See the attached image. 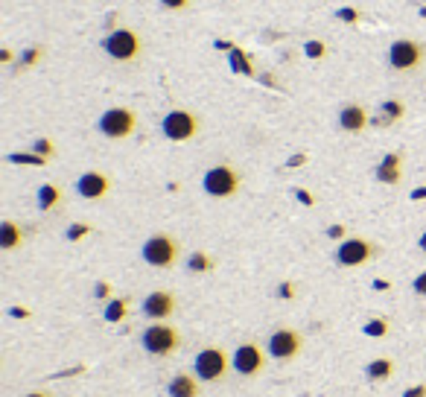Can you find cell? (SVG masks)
<instances>
[{"mask_svg":"<svg viewBox=\"0 0 426 397\" xmlns=\"http://www.w3.org/2000/svg\"><path fill=\"white\" fill-rule=\"evenodd\" d=\"M231 357H228L225 348H204L196 354L193 359V374L202 383H225L228 374H231Z\"/></svg>","mask_w":426,"mask_h":397,"instance_id":"cell-1","label":"cell"},{"mask_svg":"<svg viewBox=\"0 0 426 397\" xmlns=\"http://www.w3.org/2000/svg\"><path fill=\"white\" fill-rule=\"evenodd\" d=\"M181 246L172 234H152L144 246H140V257L152 269H172L178 263Z\"/></svg>","mask_w":426,"mask_h":397,"instance_id":"cell-2","label":"cell"},{"mask_svg":"<svg viewBox=\"0 0 426 397\" xmlns=\"http://www.w3.org/2000/svg\"><path fill=\"white\" fill-rule=\"evenodd\" d=\"M140 345L152 357H172L181 348V333L167 322H155L140 333Z\"/></svg>","mask_w":426,"mask_h":397,"instance_id":"cell-3","label":"cell"},{"mask_svg":"<svg viewBox=\"0 0 426 397\" xmlns=\"http://www.w3.org/2000/svg\"><path fill=\"white\" fill-rule=\"evenodd\" d=\"M202 120L196 112H187V108H172V112L163 114L161 120V135L172 140V143H187L199 135Z\"/></svg>","mask_w":426,"mask_h":397,"instance_id":"cell-4","label":"cell"},{"mask_svg":"<svg viewBox=\"0 0 426 397\" xmlns=\"http://www.w3.org/2000/svg\"><path fill=\"white\" fill-rule=\"evenodd\" d=\"M202 187H204V193L213 198H231L239 193V187H243V175H239V170L231 167V164H216V167L204 172Z\"/></svg>","mask_w":426,"mask_h":397,"instance_id":"cell-5","label":"cell"},{"mask_svg":"<svg viewBox=\"0 0 426 397\" xmlns=\"http://www.w3.org/2000/svg\"><path fill=\"white\" fill-rule=\"evenodd\" d=\"M103 50L117 62H135V59H140V53H144V38L129 27H117L105 36Z\"/></svg>","mask_w":426,"mask_h":397,"instance_id":"cell-6","label":"cell"},{"mask_svg":"<svg viewBox=\"0 0 426 397\" xmlns=\"http://www.w3.org/2000/svg\"><path fill=\"white\" fill-rule=\"evenodd\" d=\"M96 126H100V131L108 140H126L135 135L137 114L129 105H114V108H108V112H103V117L96 120Z\"/></svg>","mask_w":426,"mask_h":397,"instance_id":"cell-7","label":"cell"},{"mask_svg":"<svg viewBox=\"0 0 426 397\" xmlns=\"http://www.w3.org/2000/svg\"><path fill=\"white\" fill-rule=\"evenodd\" d=\"M426 62V44L414 38H397L388 47V64L397 73H412Z\"/></svg>","mask_w":426,"mask_h":397,"instance_id":"cell-8","label":"cell"},{"mask_svg":"<svg viewBox=\"0 0 426 397\" xmlns=\"http://www.w3.org/2000/svg\"><path fill=\"white\" fill-rule=\"evenodd\" d=\"M380 255V246H374L371 240L365 237H347L338 242L336 248V263L345 269H356V266H365L368 260H374Z\"/></svg>","mask_w":426,"mask_h":397,"instance_id":"cell-9","label":"cell"},{"mask_svg":"<svg viewBox=\"0 0 426 397\" xmlns=\"http://www.w3.org/2000/svg\"><path fill=\"white\" fill-rule=\"evenodd\" d=\"M231 366L239 377H257L263 374L266 368V350L260 348V342H239L234 348V357H231Z\"/></svg>","mask_w":426,"mask_h":397,"instance_id":"cell-10","label":"cell"},{"mask_svg":"<svg viewBox=\"0 0 426 397\" xmlns=\"http://www.w3.org/2000/svg\"><path fill=\"white\" fill-rule=\"evenodd\" d=\"M266 350H269L271 359H278V362H292V359L304 350V336H301L295 327H278L275 333L269 336Z\"/></svg>","mask_w":426,"mask_h":397,"instance_id":"cell-11","label":"cell"},{"mask_svg":"<svg viewBox=\"0 0 426 397\" xmlns=\"http://www.w3.org/2000/svg\"><path fill=\"white\" fill-rule=\"evenodd\" d=\"M140 313L152 322H167V318L176 313V295L167 292V290H155L144 298V304H140Z\"/></svg>","mask_w":426,"mask_h":397,"instance_id":"cell-12","label":"cell"},{"mask_svg":"<svg viewBox=\"0 0 426 397\" xmlns=\"http://www.w3.org/2000/svg\"><path fill=\"white\" fill-rule=\"evenodd\" d=\"M108 190H111V179L100 170H88L76 179V193L88 198V202H100V198L108 196Z\"/></svg>","mask_w":426,"mask_h":397,"instance_id":"cell-13","label":"cell"},{"mask_svg":"<svg viewBox=\"0 0 426 397\" xmlns=\"http://www.w3.org/2000/svg\"><path fill=\"white\" fill-rule=\"evenodd\" d=\"M374 179L380 184H400L403 181V155L400 152H388V155H382V161L374 170Z\"/></svg>","mask_w":426,"mask_h":397,"instance_id":"cell-14","label":"cell"},{"mask_svg":"<svg viewBox=\"0 0 426 397\" xmlns=\"http://www.w3.org/2000/svg\"><path fill=\"white\" fill-rule=\"evenodd\" d=\"M368 123H371V117H368V112L359 103H347L342 112H338V129H342V131L359 135V131H362Z\"/></svg>","mask_w":426,"mask_h":397,"instance_id":"cell-15","label":"cell"},{"mask_svg":"<svg viewBox=\"0 0 426 397\" xmlns=\"http://www.w3.org/2000/svg\"><path fill=\"white\" fill-rule=\"evenodd\" d=\"M202 380L196 374H187V371H178L176 377L167 383V392L170 397H202Z\"/></svg>","mask_w":426,"mask_h":397,"instance_id":"cell-16","label":"cell"},{"mask_svg":"<svg viewBox=\"0 0 426 397\" xmlns=\"http://www.w3.org/2000/svg\"><path fill=\"white\" fill-rule=\"evenodd\" d=\"M62 205H64V190H62L59 184L47 181V184H41V187H38V207H41L44 214L59 211Z\"/></svg>","mask_w":426,"mask_h":397,"instance_id":"cell-17","label":"cell"},{"mask_svg":"<svg viewBox=\"0 0 426 397\" xmlns=\"http://www.w3.org/2000/svg\"><path fill=\"white\" fill-rule=\"evenodd\" d=\"M21 242H24V228L12 222V219H3V222H0V248L15 251Z\"/></svg>","mask_w":426,"mask_h":397,"instance_id":"cell-18","label":"cell"},{"mask_svg":"<svg viewBox=\"0 0 426 397\" xmlns=\"http://www.w3.org/2000/svg\"><path fill=\"white\" fill-rule=\"evenodd\" d=\"M406 114V105L400 103V99H386V103L380 105V117L374 120L377 126H388V123H397Z\"/></svg>","mask_w":426,"mask_h":397,"instance_id":"cell-19","label":"cell"},{"mask_svg":"<svg viewBox=\"0 0 426 397\" xmlns=\"http://www.w3.org/2000/svg\"><path fill=\"white\" fill-rule=\"evenodd\" d=\"M391 371H395V362H391L388 357H380V359H374V362H368V368H365V374H368V380H371V383L388 380V377H391Z\"/></svg>","mask_w":426,"mask_h":397,"instance_id":"cell-20","label":"cell"},{"mask_svg":"<svg viewBox=\"0 0 426 397\" xmlns=\"http://www.w3.org/2000/svg\"><path fill=\"white\" fill-rule=\"evenodd\" d=\"M105 322H111V324H117V322H123V318L129 316V298H111V301L105 304Z\"/></svg>","mask_w":426,"mask_h":397,"instance_id":"cell-21","label":"cell"},{"mask_svg":"<svg viewBox=\"0 0 426 397\" xmlns=\"http://www.w3.org/2000/svg\"><path fill=\"white\" fill-rule=\"evenodd\" d=\"M213 266H216V260L211 255H204V251H193L187 257V269L193 274H207V272H213Z\"/></svg>","mask_w":426,"mask_h":397,"instance_id":"cell-22","label":"cell"},{"mask_svg":"<svg viewBox=\"0 0 426 397\" xmlns=\"http://www.w3.org/2000/svg\"><path fill=\"white\" fill-rule=\"evenodd\" d=\"M228 59H231V68H234V73H243V76H254V68H251V62L245 59L243 47H231V50H228Z\"/></svg>","mask_w":426,"mask_h":397,"instance_id":"cell-23","label":"cell"},{"mask_svg":"<svg viewBox=\"0 0 426 397\" xmlns=\"http://www.w3.org/2000/svg\"><path fill=\"white\" fill-rule=\"evenodd\" d=\"M9 161H12V164H29V167H44V164H47V158L36 155V152H12Z\"/></svg>","mask_w":426,"mask_h":397,"instance_id":"cell-24","label":"cell"},{"mask_svg":"<svg viewBox=\"0 0 426 397\" xmlns=\"http://www.w3.org/2000/svg\"><path fill=\"white\" fill-rule=\"evenodd\" d=\"M362 333L365 336H374V339H382V336L388 333V322H386V318H371V322L362 327Z\"/></svg>","mask_w":426,"mask_h":397,"instance_id":"cell-25","label":"cell"},{"mask_svg":"<svg viewBox=\"0 0 426 397\" xmlns=\"http://www.w3.org/2000/svg\"><path fill=\"white\" fill-rule=\"evenodd\" d=\"M304 56H307V59H324L327 56V44L319 41V38L307 41V44H304Z\"/></svg>","mask_w":426,"mask_h":397,"instance_id":"cell-26","label":"cell"},{"mask_svg":"<svg viewBox=\"0 0 426 397\" xmlns=\"http://www.w3.org/2000/svg\"><path fill=\"white\" fill-rule=\"evenodd\" d=\"M32 152L50 161V158H53V152H56V146H53V140H50V138H38L36 143H32Z\"/></svg>","mask_w":426,"mask_h":397,"instance_id":"cell-27","label":"cell"},{"mask_svg":"<svg viewBox=\"0 0 426 397\" xmlns=\"http://www.w3.org/2000/svg\"><path fill=\"white\" fill-rule=\"evenodd\" d=\"M91 234V225L88 222H73L70 228H68V240L70 242H79L82 237H88Z\"/></svg>","mask_w":426,"mask_h":397,"instance_id":"cell-28","label":"cell"},{"mask_svg":"<svg viewBox=\"0 0 426 397\" xmlns=\"http://www.w3.org/2000/svg\"><path fill=\"white\" fill-rule=\"evenodd\" d=\"M336 18L345 21V24H356V21L362 18V12H359V9H354V6H342V9H336Z\"/></svg>","mask_w":426,"mask_h":397,"instance_id":"cell-29","label":"cell"},{"mask_svg":"<svg viewBox=\"0 0 426 397\" xmlns=\"http://www.w3.org/2000/svg\"><path fill=\"white\" fill-rule=\"evenodd\" d=\"M41 53H44V47H29L24 56H21V68H29V64H36L41 59Z\"/></svg>","mask_w":426,"mask_h":397,"instance_id":"cell-30","label":"cell"},{"mask_svg":"<svg viewBox=\"0 0 426 397\" xmlns=\"http://www.w3.org/2000/svg\"><path fill=\"white\" fill-rule=\"evenodd\" d=\"M193 0H161L163 9H170V12H181V9H187Z\"/></svg>","mask_w":426,"mask_h":397,"instance_id":"cell-31","label":"cell"},{"mask_svg":"<svg viewBox=\"0 0 426 397\" xmlns=\"http://www.w3.org/2000/svg\"><path fill=\"white\" fill-rule=\"evenodd\" d=\"M94 298H100V301H111V286H108L105 281H100L94 286Z\"/></svg>","mask_w":426,"mask_h":397,"instance_id":"cell-32","label":"cell"},{"mask_svg":"<svg viewBox=\"0 0 426 397\" xmlns=\"http://www.w3.org/2000/svg\"><path fill=\"white\" fill-rule=\"evenodd\" d=\"M327 237H330V240H347V228L342 222H336V225L327 228Z\"/></svg>","mask_w":426,"mask_h":397,"instance_id":"cell-33","label":"cell"},{"mask_svg":"<svg viewBox=\"0 0 426 397\" xmlns=\"http://www.w3.org/2000/svg\"><path fill=\"white\" fill-rule=\"evenodd\" d=\"M412 290H414V292H418L421 298H426V269H423V272L418 274V278H414V281H412Z\"/></svg>","mask_w":426,"mask_h":397,"instance_id":"cell-34","label":"cell"},{"mask_svg":"<svg viewBox=\"0 0 426 397\" xmlns=\"http://www.w3.org/2000/svg\"><path fill=\"white\" fill-rule=\"evenodd\" d=\"M278 295L283 298V301H292V298H295V283H289V281L280 283V286H278Z\"/></svg>","mask_w":426,"mask_h":397,"instance_id":"cell-35","label":"cell"},{"mask_svg":"<svg viewBox=\"0 0 426 397\" xmlns=\"http://www.w3.org/2000/svg\"><path fill=\"white\" fill-rule=\"evenodd\" d=\"M403 397H426V383H421V385H409V389L403 392Z\"/></svg>","mask_w":426,"mask_h":397,"instance_id":"cell-36","label":"cell"},{"mask_svg":"<svg viewBox=\"0 0 426 397\" xmlns=\"http://www.w3.org/2000/svg\"><path fill=\"white\" fill-rule=\"evenodd\" d=\"M295 198H298V202H304V205H307V207H312V205H315V198H312V193H307V190H301V187H298V190H295Z\"/></svg>","mask_w":426,"mask_h":397,"instance_id":"cell-37","label":"cell"},{"mask_svg":"<svg viewBox=\"0 0 426 397\" xmlns=\"http://www.w3.org/2000/svg\"><path fill=\"white\" fill-rule=\"evenodd\" d=\"M301 164H307V155H304V152H298V155H292L287 167H292V170H295V167H301Z\"/></svg>","mask_w":426,"mask_h":397,"instance_id":"cell-38","label":"cell"},{"mask_svg":"<svg viewBox=\"0 0 426 397\" xmlns=\"http://www.w3.org/2000/svg\"><path fill=\"white\" fill-rule=\"evenodd\" d=\"M9 316H12V318H27L29 310H27V307H12V310H9Z\"/></svg>","mask_w":426,"mask_h":397,"instance_id":"cell-39","label":"cell"},{"mask_svg":"<svg viewBox=\"0 0 426 397\" xmlns=\"http://www.w3.org/2000/svg\"><path fill=\"white\" fill-rule=\"evenodd\" d=\"M412 202H421V198H426V187H418V190H412Z\"/></svg>","mask_w":426,"mask_h":397,"instance_id":"cell-40","label":"cell"},{"mask_svg":"<svg viewBox=\"0 0 426 397\" xmlns=\"http://www.w3.org/2000/svg\"><path fill=\"white\" fill-rule=\"evenodd\" d=\"M12 59H15V53H12V50H9V47H6L3 53H0V62H3V64H9V62H12Z\"/></svg>","mask_w":426,"mask_h":397,"instance_id":"cell-41","label":"cell"},{"mask_svg":"<svg viewBox=\"0 0 426 397\" xmlns=\"http://www.w3.org/2000/svg\"><path fill=\"white\" fill-rule=\"evenodd\" d=\"M374 290H377V292H386V290H388V281H382V278L374 281Z\"/></svg>","mask_w":426,"mask_h":397,"instance_id":"cell-42","label":"cell"},{"mask_svg":"<svg viewBox=\"0 0 426 397\" xmlns=\"http://www.w3.org/2000/svg\"><path fill=\"white\" fill-rule=\"evenodd\" d=\"M418 248H421L423 255H426V231H423V234H421V240H418Z\"/></svg>","mask_w":426,"mask_h":397,"instance_id":"cell-43","label":"cell"},{"mask_svg":"<svg viewBox=\"0 0 426 397\" xmlns=\"http://www.w3.org/2000/svg\"><path fill=\"white\" fill-rule=\"evenodd\" d=\"M24 397H50L47 392H29V394H24Z\"/></svg>","mask_w":426,"mask_h":397,"instance_id":"cell-44","label":"cell"}]
</instances>
